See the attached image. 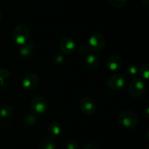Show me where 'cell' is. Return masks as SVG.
I'll return each mask as SVG.
<instances>
[{
    "instance_id": "obj_19",
    "label": "cell",
    "mask_w": 149,
    "mask_h": 149,
    "mask_svg": "<svg viewBox=\"0 0 149 149\" xmlns=\"http://www.w3.org/2000/svg\"><path fill=\"white\" fill-rule=\"evenodd\" d=\"M127 71L132 76H135L139 72V69L135 64H130L127 67Z\"/></svg>"
},
{
    "instance_id": "obj_17",
    "label": "cell",
    "mask_w": 149,
    "mask_h": 149,
    "mask_svg": "<svg viewBox=\"0 0 149 149\" xmlns=\"http://www.w3.org/2000/svg\"><path fill=\"white\" fill-rule=\"evenodd\" d=\"M24 123L27 125L33 126L37 123V118H36V115L34 114L28 113L26 116L24 117Z\"/></svg>"
},
{
    "instance_id": "obj_21",
    "label": "cell",
    "mask_w": 149,
    "mask_h": 149,
    "mask_svg": "<svg viewBox=\"0 0 149 149\" xmlns=\"http://www.w3.org/2000/svg\"><path fill=\"white\" fill-rule=\"evenodd\" d=\"M10 74V72L6 68H0V81H3L4 79L8 77Z\"/></svg>"
},
{
    "instance_id": "obj_28",
    "label": "cell",
    "mask_w": 149,
    "mask_h": 149,
    "mask_svg": "<svg viewBox=\"0 0 149 149\" xmlns=\"http://www.w3.org/2000/svg\"><path fill=\"white\" fill-rule=\"evenodd\" d=\"M147 137H148V139L149 140V130L148 131V132H147Z\"/></svg>"
},
{
    "instance_id": "obj_8",
    "label": "cell",
    "mask_w": 149,
    "mask_h": 149,
    "mask_svg": "<svg viewBox=\"0 0 149 149\" xmlns=\"http://www.w3.org/2000/svg\"><path fill=\"white\" fill-rule=\"evenodd\" d=\"M81 110L87 115H92L97 110V105L93 99L90 97L83 98L79 103Z\"/></svg>"
},
{
    "instance_id": "obj_29",
    "label": "cell",
    "mask_w": 149,
    "mask_h": 149,
    "mask_svg": "<svg viewBox=\"0 0 149 149\" xmlns=\"http://www.w3.org/2000/svg\"><path fill=\"white\" fill-rule=\"evenodd\" d=\"M147 149H149V147H148V148H147Z\"/></svg>"
},
{
    "instance_id": "obj_6",
    "label": "cell",
    "mask_w": 149,
    "mask_h": 149,
    "mask_svg": "<svg viewBox=\"0 0 149 149\" xmlns=\"http://www.w3.org/2000/svg\"><path fill=\"white\" fill-rule=\"evenodd\" d=\"M107 84L108 86L112 90H120L125 87L126 84V79L122 74H114L109 77Z\"/></svg>"
},
{
    "instance_id": "obj_23",
    "label": "cell",
    "mask_w": 149,
    "mask_h": 149,
    "mask_svg": "<svg viewBox=\"0 0 149 149\" xmlns=\"http://www.w3.org/2000/svg\"><path fill=\"white\" fill-rule=\"evenodd\" d=\"M66 149H79V143L74 139L69 140L66 145Z\"/></svg>"
},
{
    "instance_id": "obj_25",
    "label": "cell",
    "mask_w": 149,
    "mask_h": 149,
    "mask_svg": "<svg viewBox=\"0 0 149 149\" xmlns=\"http://www.w3.org/2000/svg\"><path fill=\"white\" fill-rule=\"evenodd\" d=\"M142 4L144 6H149V0H143Z\"/></svg>"
},
{
    "instance_id": "obj_2",
    "label": "cell",
    "mask_w": 149,
    "mask_h": 149,
    "mask_svg": "<svg viewBox=\"0 0 149 149\" xmlns=\"http://www.w3.org/2000/svg\"><path fill=\"white\" fill-rule=\"evenodd\" d=\"M13 41L19 45H22L29 40V30L24 24H19L16 26L12 34Z\"/></svg>"
},
{
    "instance_id": "obj_1",
    "label": "cell",
    "mask_w": 149,
    "mask_h": 149,
    "mask_svg": "<svg viewBox=\"0 0 149 149\" xmlns=\"http://www.w3.org/2000/svg\"><path fill=\"white\" fill-rule=\"evenodd\" d=\"M118 120L119 124L127 129L135 127L138 121L136 114L131 110H125L121 112L118 117Z\"/></svg>"
},
{
    "instance_id": "obj_18",
    "label": "cell",
    "mask_w": 149,
    "mask_h": 149,
    "mask_svg": "<svg viewBox=\"0 0 149 149\" xmlns=\"http://www.w3.org/2000/svg\"><path fill=\"white\" fill-rule=\"evenodd\" d=\"M64 55L63 53H58L52 58V61L55 64H61L64 61Z\"/></svg>"
},
{
    "instance_id": "obj_27",
    "label": "cell",
    "mask_w": 149,
    "mask_h": 149,
    "mask_svg": "<svg viewBox=\"0 0 149 149\" xmlns=\"http://www.w3.org/2000/svg\"><path fill=\"white\" fill-rule=\"evenodd\" d=\"M2 15H3V14H2V11H1V10H0V20H1V18H2Z\"/></svg>"
},
{
    "instance_id": "obj_22",
    "label": "cell",
    "mask_w": 149,
    "mask_h": 149,
    "mask_svg": "<svg viewBox=\"0 0 149 149\" xmlns=\"http://www.w3.org/2000/svg\"><path fill=\"white\" fill-rule=\"evenodd\" d=\"M90 46L88 45H82L81 47L79 48V52L81 55L85 56V55H88L90 53Z\"/></svg>"
},
{
    "instance_id": "obj_13",
    "label": "cell",
    "mask_w": 149,
    "mask_h": 149,
    "mask_svg": "<svg viewBox=\"0 0 149 149\" xmlns=\"http://www.w3.org/2000/svg\"><path fill=\"white\" fill-rule=\"evenodd\" d=\"M56 145L53 139L50 137H42L39 142V149H55Z\"/></svg>"
},
{
    "instance_id": "obj_12",
    "label": "cell",
    "mask_w": 149,
    "mask_h": 149,
    "mask_svg": "<svg viewBox=\"0 0 149 149\" xmlns=\"http://www.w3.org/2000/svg\"><path fill=\"white\" fill-rule=\"evenodd\" d=\"M85 64L87 68L90 70H95L98 67L100 60L96 54L92 53L87 55L85 58Z\"/></svg>"
},
{
    "instance_id": "obj_30",
    "label": "cell",
    "mask_w": 149,
    "mask_h": 149,
    "mask_svg": "<svg viewBox=\"0 0 149 149\" xmlns=\"http://www.w3.org/2000/svg\"><path fill=\"white\" fill-rule=\"evenodd\" d=\"M148 15H149V11H148Z\"/></svg>"
},
{
    "instance_id": "obj_5",
    "label": "cell",
    "mask_w": 149,
    "mask_h": 149,
    "mask_svg": "<svg viewBox=\"0 0 149 149\" xmlns=\"http://www.w3.org/2000/svg\"><path fill=\"white\" fill-rule=\"evenodd\" d=\"M88 45L91 51L95 52L100 51L105 46V38L101 34L95 33L92 35L89 39Z\"/></svg>"
},
{
    "instance_id": "obj_24",
    "label": "cell",
    "mask_w": 149,
    "mask_h": 149,
    "mask_svg": "<svg viewBox=\"0 0 149 149\" xmlns=\"http://www.w3.org/2000/svg\"><path fill=\"white\" fill-rule=\"evenodd\" d=\"M83 149H97V147H96V145L94 143H89L84 145V148Z\"/></svg>"
},
{
    "instance_id": "obj_10",
    "label": "cell",
    "mask_w": 149,
    "mask_h": 149,
    "mask_svg": "<svg viewBox=\"0 0 149 149\" xmlns=\"http://www.w3.org/2000/svg\"><path fill=\"white\" fill-rule=\"evenodd\" d=\"M107 68L111 71H117L123 66V59L118 55H113L109 57L106 62Z\"/></svg>"
},
{
    "instance_id": "obj_20",
    "label": "cell",
    "mask_w": 149,
    "mask_h": 149,
    "mask_svg": "<svg viewBox=\"0 0 149 149\" xmlns=\"http://www.w3.org/2000/svg\"><path fill=\"white\" fill-rule=\"evenodd\" d=\"M109 3L111 4L113 7L116 8H120L125 5L126 0H109Z\"/></svg>"
},
{
    "instance_id": "obj_15",
    "label": "cell",
    "mask_w": 149,
    "mask_h": 149,
    "mask_svg": "<svg viewBox=\"0 0 149 149\" xmlns=\"http://www.w3.org/2000/svg\"><path fill=\"white\" fill-rule=\"evenodd\" d=\"M13 112H14V108L13 105H7L0 110V116L4 118H9L13 115Z\"/></svg>"
},
{
    "instance_id": "obj_16",
    "label": "cell",
    "mask_w": 149,
    "mask_h": 149,
    "mask_svg": "<svg viewBox=\"0 0 149 149\" xmlns=\"http://www.w3.org/2000/svg\"><path fill=\"white\" fill-rule=\"evenodd\" d=\"M139 73L143 80H149V64H145L140 68Z\"/></svg>"
},
{
    "instance_id": "obj_11",
    "label": "cell",
    "mask_w": 149,
    "mask_h": 149,
    "mask_svg": "<svg viewBox=\"0 0 149 149\" xmlns=\"http://www.w3.org/2000/svg\"><path fill=\"white\" fill-rule=\"evenodd\" d=\"M34 42L33 41L28 40L27 42H25L22 45H20V49H19V53L21 56L25 57H29L31 56V54L33 53V50H34Z\"/></svg>"
},
{
    "instance_id": "obj_7",
    "label": "cell",
    "mask_w": 149,
    "mask_h": 149,
    "mask_svg": "<svg viewBox=\"0 0 149 149\" xmlns=\"http://www.w3.org/2000/svg\"><path fill=\"white\" fill-rule=\"evenodd\" d=\"M76 42L71 37H65L60 42V49L63 54L70 55L75 51Z\"/></svg>"
},
{
    "instance_id": "obj_14",
    "label": "cell",
    "mask_w": 149,
    "mask_h": 149,
    "mask_svg": "<svg viewBox=\"0 0 149 149\" xmlns=\"http://www.w3.org/2000/svg\"><path fill=\"white\" fill-rule=\"evenodd\" d=\"M47 130L49 134L52 137H58L61 134V131H62L61 125L56 121H53V122L50 123L48 126Z\"/></svg>"
},
{
    "instance_id": "obj_4",
    "label": "cell",
    "mask_w": 149,
    "mask_h": 149,
    "mask_svg": "<svg viewBox=\"0 0 149 149\" xmlns=\"http://www.w3.org/2000/svg\"><path fill=\"white\" fill-rule=\"evenodd\" d=\"M31 108L35 115H43L49 109V104L45 97L36 96L31 102Z\"/></svg>"
},
{
    "instance_id": "obj_3",
    "label": "cell",
    "mask_w": 149,
    "mask_h": 149,
    "mask_svg": "<svg viewBox=\"0 0 149 149\" xmlns=\"http://www.w3.org/2000/svg\"><path fill=\"white\" fill-rule=\"evenodd\" d=\"M146 86L144 80L142 78L133 79L129 86V93L132 97L140 98L145 93Z\"/></svg>"
},
{
    "instance_id": "obj_26",
    "label": "cell",
    "mask_w": 149,
    "mask_h": 149,
    "mask_svg": "<svg viewBox=\"0 0 149 149\" xmlns=\"http://www.w3.org/2000/svg\"><path fill=\"white\" fill-rule=\"evenodd\" d=\"M144 112H145L146 115L147 117H149V107H147V108H146L145 111H144Z\"/></svg>"
},
{
    "instance_id": "obj_9",
    "label": "cell",
    "mask_w": 149,
    "mask_h": 149,
    "mask_svg": "<svg viewBox=\"0 0 149 149\" xmlns=\"http://www.w3.org/2000/svg\"><path fill=\"white\" fill-rule=\"evenodd\" d=\"M39 83V78L37 74H34V73H29L23 77L21 84L25 89L30 91L36 88Z\"/></svg>"
}]
</instances>
